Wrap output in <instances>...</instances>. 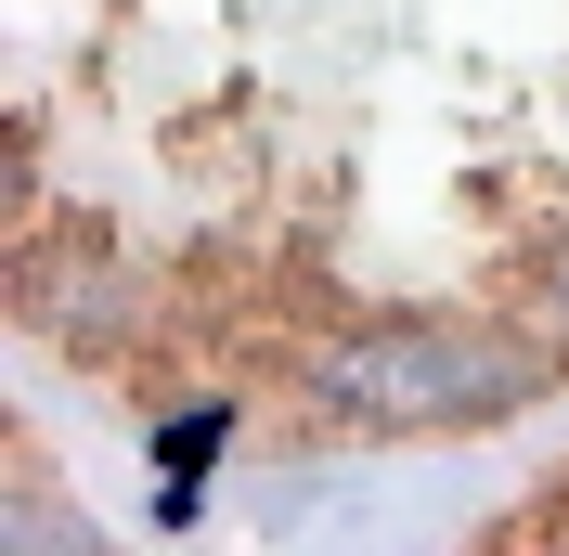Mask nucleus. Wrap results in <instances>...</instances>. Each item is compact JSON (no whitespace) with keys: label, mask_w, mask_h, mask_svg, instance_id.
<instances>
[{"label":"nucleus","mask_w":569,"mask_h":556,"mask_svg":"<svg viewBox=\"0 0 569 556\" xmlns=\"http://www.w3.org/2000/svg\"><path fill=\"white\" fill-rule=\"evenodd\" d=\"M492 544H569V479L543 505H518V518H492Z\"/></svg>","instance_id":"obj_1"}]
</instances>
